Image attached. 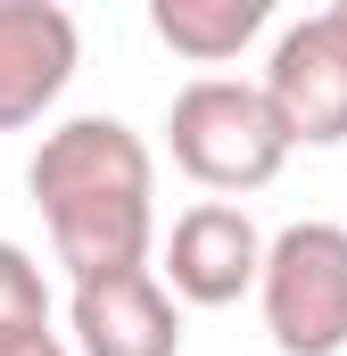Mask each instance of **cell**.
Masks as SVG:
<instances>
[{
    "label": "cell",
    "instance_id": "obj_1",
    "mask_svg": "<svg viewBox=\"0 0 347 356\" xmlns=\"http://www.w3.org/2000/svg\"><path fill=\"white\" fill-rule=\"evenodd\" d=\"M25 191L50 224V249L75 282L149 266L158 241V158L124 116H67L58 133H42Z\"/></svg>",
    "mask_w": 347,
    "mask_h": 356
},
{
    "label": "cell",
    "instance_id": "obj_2",
    "mask_svg": "<svg viewBox=\"0 0 347 356\" xmlns=\"http://www.w3.org/2000/svg\"><path fill=\"white\" fill-rule=\"evenodd\" d=\"M166 149L174 166L215 191V199H240V191H264V182L289 166V124L281 108L264 99V83H240V75H190L166 108Z\"/></svg>",
    "mask_w": 347,
    "mask_h": 356
},
{
    "label": "cell",
    "instance_id": "obj_3",
    "mask_svg": "<svg viewBox=\"0 0 347 356\" xmlns=\"http://www.w3.org/2000/svg\"><path fill=\"white\" fill-rule=\"evenodd\" d=\"M257 307L281 356H339L347 348V224L306 216V224L273 232Z\"/></svg>",
    "mask_w": 347,
    "mask_h": 356
},
{
    "label": "cell",
    "instance_id": "obj_4",
    "mask_svg": "<svg viewBox=\"0 0 347 356\" xmlns=\"http://www.w3.org/2000/svg\"><path fill=\"white\" fill-rule=\"evenodd\" d=\"M264 249L273 241L257 232V216L240 199H198V207L174 216L158 282H166L174 298H190V307H232L240 290L264 282Z\"/></svg>",
    "mask_w": 347,
    "mask_h": 356
},
{
    "label": "cell",
    "instance_id": "obj_5",
    "mask_svg": "<svg viewBox=\"0 0 347 356\" xmlns=\"http://www.w3.org/2000/svg\"><path fill=\"white\" fill-rule=\"evenodd\" d=\"M83 33L58 0H0V133L42 124L75 83Z\"/></svg>",
    "mask_w": 347,
    "mask_h": 356
},
{
    "label": "cell",
    "instance_id": "obj_6",
    "mask_svg": "<svg viewBox=\"0 0 347 356\" xmlns=\"http://www.w3.org/2000/svg\"><path fill=\"white\" fill-rule=\"evenodd\" d=\"M67 332H75V356H182V298L158 282V266L75 282Z\"/></svg>",
    "mask_w": 347,
    "mask_h": 356
},
{
    "label": "cell",
    "instance_id": "obj_7",
    "mask_svg": "<svg viewBox=\"0 0 347 356\" xmlns=\"http://www.w3.org/2000/svg\"><path fill=\"white\" fill-rule=\"evenodd\" d=\"M264 99L281 108L289 141L306 149H339L347 141V42L323 25V17H298L273 58H264Z\"/></svg>",
    "mask_w": 347,
    "mask_h": 356
},
{
    "label": "cell",
    "instance_id": "obj_8",
    "mask_svg": "<svg viewBox=\"0 0 347 356\" xmlns=\"http://www.w3.org/2000/svg\"><path fill=\"white\" fill-rule=\"evenodd\" d=\"M149 33L190 67H223L264 33V0H149Z\"/></svg>",
    "mask_w": 347,
    "mask_h": 356
},
{
    "label": "cell",
    "instance_id": "obj_9",
    "mask_svg": "<svg viewBox=\"0 0 347 356\" xmlns=\"http://www.w3.org/2000/svg\"><path fill=\"white\" fill-rule=\"evenodd\" d=\"M33 323H50V282H42V266L17 241H0V340L33 332Z\"/></svg>",
    "mask_w": 347,
    "mask_h": 356
},
{
    "label": "cell",
    "instance_id": "obj_10",
    "mask_svg": "<svg viewBox=\"0 0 347 356\" xmlns=\"http://www.w3.org/2000/svg\"><path fill=\"white\" fill-rule=\"evenodd\" d=\"M0 356H75V340H67V332H50V323H33V332H8Z\"/></svg>",
    "mask_w": 347,
    "mask_h": 356
},
{
    "label": "cell",
    "instance_id": "obj_11",
    "mask_svg": "<svg viewBox=\"0 0 347 356\" xmlns=\"http://www.w3.org/2000/svg\"><path fill=\"white\" fill-rule=\"evenodd\" d=\"M323 25H331V33L347 42V0H331V8H323Z\"/></svg>",
    "mask_w": 347,
    "mask_h": 356
}]
</instances>
